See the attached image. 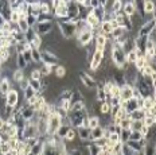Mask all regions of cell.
<instances>
[{
	"instance_id": "1",
	"label": "cell",
	"mask_w": 156,
	"mask_h": 155,
	"mask_svg": "<svg viewBox=\"0 0 156 155\" xmlns=\"http://www.w3.org/2000/svg\"><path fill=\"white\" fill-rule=\"evenodd\" d=\"M58 28H59V34L65 41H70L71 38H74L77 35V26L73 22H69L67 19H62L58 20Z\"/></svg>"
},
{
	"instance_id": "2",
	"label": "cell",
	"mask_w": 156,
	"mask_h": 155,
	"mask_svg": "<svg viewBox=\"0 0 156 155\" xmlns=\"http://www.w3.org/2000/svg\"><path fill=\"white\" fill-rule=\"evenodd\" d=\"M5 106H8V108H18V104H19V100H20V95H19V92L16 90L15 88H12L9 92L5 95Z\"/></svg>"
},
{
	"instance_id": "3",
	"label": "cell",
	"mask_w": 156,
	"mask_h": 155,
	"mask_svg": "<svg viewBox=\"0 0 156 155\" xmlns=\"http://www.w3.org/2000/svg\"><path fill=\"white\" fill-rule=\"evenodd\" d=\"M76 38H77V43H78V46L86 47V46H89V45L93 42V39H94V34H93V31H92V30H85V31H82V33L77 34V35H76Z\"/></svg>"
},
{
	"instance_id": "4",
	"label": "cell",
	"mask_w": 156,
	"mask_h": 155,
	"mask_svg": "<svg viewBox=\"0 0 156 155\" xmlns=\"http://www.w3.org/2000/svg\"><path fill=\"white\" fill-rule=\"evenodd\" d=\"M35 33H37L39 37H44V35H48L53 31V20H47V22H38L34 27Z\"/></svg>"
},
{
	"instance_id": "5",
	"label": "cell",
	"mask_w": 156,
	"mask_h": 155,
	"mask_svg": "<svg viewBox=\"0 0 156 155\" xmlns=\"http://www.w3.org/2000/svg\"><path fill=\"white\" fill-rule=\"evenodd\" d=\"M41 59H42V63L54 67V66L58 65V61H59V58L55 56V54L50 53V51H47V50H41Z\"/></svg>"
},
{
	"instance_id": "6",
	"label": "cell",
	"mask_w": 156,
	"mask_h": 155,
	"mask_svg": "<svg viewBox=\"0 0 156 155\" xmlns=\"http://www.w3.org/2000/svg\"><path fill=\"white\" fill-rule=\"evenodd\" d=\"M53 16L57 18L58 20H62V19H67V5L66 2H59V4L54 8L53 11Z\"/></svg>"
},
{
	"instance_id": "7",
	"label": "cell",
	"mask_w": 156,
	"mask_h": 155,
	"mask_svg": "<svg viewBox=\"0 0 156 155\" xmlns=\"http://www.w3.org/2000/svg\"><path fill=\"white\" fill-rule=\"evenodd\" d=\"M80 80L86 89H96L97 88L96 78H94L93 76H90L89 73H80Z\"/></svg>"
},
{
	"instance_id": "8",
	"label": "cell",
	"mask_w": 156,
	"mask_h": 155,
	"mask_svg": "<svg viewBox=\"0 0 156 155\" xmlns=\"http://www.w3.org/2000/svg\"><path fill=\"white\" fill-rule=\"evenodd\" d=\"M133 99V86L124 84L120 86V100L121 101H128V100Z\"/></svg>"
},
{
	"instance_id": "9",
	"label": "cell",
	"mask_w": 156,
	"mask_h": 155,
	"mask_svg": "<svg viewBox=\"0 0 156 155\" xmlns=\"http://www.w3.org/2000/svg\"><path fill=\"white\" fill-rule=\"evenodd\" d=\"M105 138V128H102L101 125H98V127L93 128V130H90V138H89V142H94L100 140V139Z\"/></svg>"
},
{
	"instance_id": "10",
	"label": "cell",
	"mask_w": 156,
	"mask_h": 155,
	"mask_svg": "<svg viewBox=\"0 0 156 155\" xmlns=\"http://www.w3.org/2000/svg\"><path fill=\"white\" fill-rule=\"evenodd\" d=\"M12 89V80L11 78H0V96L5 97V95Z\"/></svg>"
},
{
	"instance_id": "11",
	"label": "cell",
	"mask_w": 156,
	"mask_h": 155,
	"mask_svg": "<svg viewBox=\"0 0 156 155\" xmlns=\"http://www.w3.org/2000/svg\"><path fill=\"white\" fill-rule=\"evenodd\" d=\"M121 12L128 18L133 16V15L136 14V8H135V5H133V2H122Z\"/></svg>"
},
{
	"instance_id": "12",
	"label": "cell",
	"mask_w": 156,
	"mask_h": 155,
	"mask_svg": "<svg viewBox=\"0 0 156 155\" xmlns=\"http://www.w3.org/2000/svg\"><path fill=\"white\" fill-rule=\"evenodd\" d=\"M155 103H156L155 101V95H149V96H147V97H143V106H141V109L144 112H147L151 108H154Z\"/></svg>"
},
{
	"instance_id": "13",
	"label": "cell",
	"mask_w": 156,
	"mask_h": 155,
	"mask_svg": "<svg viewBox=\"0 0 156 155\" xmlns=\"http://www.w3.org/2000/svg\"><path fill=\"white\" fill-rule=\"evenodd\" d=\"M85 125L89 130H93V128L98 127L100 125V119L97 115H92V116H87L86 120H85Z\"/></svg>"
},
{
	"instance_id": "14",
	"label": "cell",
	"mask_w": 156,
	"mask_h": 155,
	"mask_svg": "<svg viewBox=\"0 0 156 155\" xmlns=\"http://www.w3.org/2000/svg\"><path fill=\"white\" fill-rule=\"evenodd\" d=\"M77 136L81 139V140H89L90 138V130L86 127V125H82V127L77 128Z\"/></svg>"
},
{
	"instance_id": "15",
	"label": "cell",
	"mask_w": 156,
	"mask_h": 155,
	"mask_svg": "<svg viewBox=\"0 0 156 155\" xmlns=\"http://www.w3.org/2000/svg\"><path fill=\"white\" fill-rule=\"evenodd\" d=\"M26 18H27V16H20L19 22L16 23V28H18L20 33H23V34H26L28 30H30V26H28L27 20H26Z\"/></svg>"
},
{
	"instance_id": "16",
	"label": "cell",
	"mask_w": 156,
	"mask_h": 155,
	"mask_svg": "<svg viewBox=\"0 0 156 155\" xmlns=\"http://www.w3.org/2000/svg\"><path fill=\"white\" fill-rule=\"evenodd\" d=\"M26 78V74H24V70H19V69H16L14 73H12V77H11V80H12V84H16L18 85L19 82L22 81V80H24Z\"/></svg>"
},
{
	"instance_id": "17",
	"label": "cell",
	"mask_w": 156,
	"mask_h": 155,
	"mask_svg": "<svg viewBox=\"0 0 156 155\" xmlns=\"http://www.w3.org/2000/svg\"><path fill=\"white\" fill-rule=\"evenodd\" d=\"M141 153H143V155H155L156 154L155 142H152V143H145L144 146H143Z\"/></svg>"
},
{
	"instance_id": "18",
	"label": "cell",
	"mask_w": 156,
	"mask_h": 155,
	"mask_svg": "<svg viewBox=\"0 0 156 155\" xmlns=\"http://www.w3.org/2000/svg\"><path fill=\"white\" fill-rule=\"evenodd\" d=\"M53 73L55 74L57 78H63V77H66V66L59 65V63H58L57 66H54V72Z\"/></svg>"
},
{
	"instance_id": "19",
	"label": "cell",
	"mask_w": 156,
	"mask_h": 155,
	"mask_svg": "<svg viewBox=\"0 0 156 155\" xmlns=\"http://www.w3.org/2000/svg\"><path fill=\"white\" fill-rule=\"evenodd\" d=\"M129 119L131 121H137V120H143L144 119V111L143 109H136L129 114Z\"/></svg>"
},
{
	"instance_id": "20",
	"label": "cell",
	"mask_w": 156,
	"mask_h": 155,
	"mask_svg": "<svg viewBox=\"0 0 156 155\" xmlns=\"http://www.w3.org/2000/svg\"><path fill=\"white\" fill-rule=\"evenodd\" d=\"M76 138H77V130L76 128H73V127H69V130H67L66 135H65L63 140L65 142H74L76 140Z\"/></svg>"
},
{
	"instance_id": "21",
	"label": "cell",
	"mask_w": 156,
	"mask_h": 155,
	"mask_svg": "<svg viewBox=\"0 0 156 155\" xmlns=\"http://www.w3.org/2000/svg\"><path fill=\"white\" fill-rule=\"evenodd\" d=\"M110 108H112V106L109 105L108 101H102V103H100L98 104V111H100V114L101 115H109L110 114Z\"/></svg>"
},
{
	"instance_id": "22",
	"label": "cell",
	"mask_w": 156,
	"mask_h": 155,
	"mask_svg": "<svg viewBox=\"0 0 156 155\" xmlns=\"http://www.w3.org/2000/svg\"><path fill=\"white\" fill-rule=\"evenodd\" d=\"M155 123H156V117L155 116H145L143 119V125H147L148 128H154L155 127Z\"/></svg>"
},
{
	"instance_id": "23",
	"label": "cell",
	"mask_w": 156,
	"mask_h": 155,
	"mask_svg": "<svg viewBox=\"0 0 156 155\" xmlns=\"http://www.w3.org/2000/svg\"><path fill=\"white\" fill-rule=\"evenodd\" d=\"M31 51V59L34 63H42L41 59V50L39 49H30Z\"/></svg>"
},
{
	"instance_id": "24",
	"label": "cell",
	"mask_w": 156,
	"mask_h": 155,
	"mask_svg": "<svg viewBox=\"0 0 156 155\" xmlns=\"http://www.w3.org/2000/svg\"><path fill=\"white\" fill-rule=\"evenodd\" d=\"M119 136H120V143L125 144L129 140V136H131V130H121Z\"/></svg>"
},
{
	"instance_id": "25",
	"label": "cell",
	"mask_w": 156,
	"mask_h": 155,
	"mask_svg": "<svg viewBox=\"0 0 156 155\" xmlns=\"http://www.w3.org/2000/svg\"><path fill=\"white\" fill-rule=\"evenodd\" d=\"M39 70H41L42 76L43 77H48L51 73L54 72V67L53 66H48V65H44V63H42L41 67H39Z\"/></svg>"
},
{
	"instance_id": "26",
	"label": "cell",
	"mask_w": 156,
	"mask_h": 155,
	"mask_svg": "<svg viewBox=\"0 0 156 155\" xmlns=\"http://www.w3.org/2000/svg\"><path fill=\"white\" fill-rule=\"evenodd\" d=\"M43 78V76H42V73H41V70L39 69H32L31 72H30V78L28 80H35V81H41V80Z\"/></svg>"
},
{
	"instance_id": "27",
	"label": "cell",
	"mask_w": 156,
	"mask_h": 155,
	"mask_svg": "<svg viewBox=\"0 0 156 155\" xmlns=\"http://www.w3.org/2000/svg\"><path fill=\"white\" fill-rule=\"evenodd\" d=\"M22 93H23V99H24V101H27V100H30L31 97H34V96L37 95V92H35V90L32 89V88H30V86H28L27 89H24Z\"/></svg>"
},
{
	"instance_id": "28",
	"label": "cell",
	"mask_w": 156,
	"mask_h": 155,
	"mask_svg": "<svg viewBox=\"0 0 156 155\" xmlns=\"http://www.w3.org/2000/svg\"><path fill=\"white\" fill-rule=\"evenodd\" d=\"M28 86L34 89L37 93L42 92V85H41V81H35V80H28Z\"/></svg>"
},
{
	"instance_id": "29",
	"label": "cell",
	"mask_w": 156,
	"mask_h": 155,
	"mask_svg": "<svg viewBox=\"0 0 156 155\" xmlns=\"http://www.w3.org/2000/svg\"><path fill=\"white\" fill-rule=\"evenodd\" d=\"M20 12L19 11H11V15H9V23H12L14 26H16V23L19 22V19H20Z\"/></svg>"
},
{
	"instance_id": "30",
	"label": "cell",
	"mask_w": 156,
	"mask_h": 155,
	"mask_svg": "<svg viewBox=\"0 0 156 155\" xmlns=\"http://www.w3.org/2000/svg\"><path fill=\"white\" fill-rule=\"evenodd\" d=\"M131 119H124V120H121L119 123V127L120 130H131Z\"/></svg>"
},
{
	"instance_id": "31",
	"label": "cell",
	"mask_w": 156,
	"mask_h": 155,
	"mask_svg": "<svg viewBox=\"0 0 156 155\" xmlns=\"http://www.w3.org/2000/svg\"><path fill=\"white\" fill-rule=\"evenodd\" d=\"M143 135L140 134L139 131H131V136H129V140H133V142H140L143 140Z\"/></svg>"
},
{
	"instance_id": "32",
	"label": "cell",
	"mask_w": 156,
	"mask_h": 155,
	"mask_svg": "<svg viewBox=\"0 0 156 155\" xmlns=\"http://www.w3.org/2000/svg\"><path fill=\"white\" fill-rule=\"evenodd\" d=\"M7 144H8L9 150H16V148H18V144H19V139L18 138H9Z\"/></svg>"
},
{
	"instance_id": "33",
	"label": "cell",
	"mask_w": 156,
	"mask_h": 155,
	"mask_svg": "<svg viewBox=\"0 0 156 155\" xmlns=\"http://www.w3.org/2000/svg\"><path fill=\"white\" fill-rule=\"evenodd\" d=\"M26 20H27V23H28V26H30L31 28H34L35 27V24L38 23V18H35L34 15H27V18H26Z\"/></svg>"
},
{
	"instance_id": "34",
	"label": "cell",
	"mask_w": 156,
	"mask_h": 155,
	"mask_svg": "<svg viewBox=\"0 0 156 155\" xmlns=\"http://www.w3.org/2000/svg\"><path fill=\"white\" fill-rule=\"evenodd\" d=\"M141 127H143V120H137V121L131 123V131H140Z\"/></svg>"
},
{
	"instance_id": "35",
	"label": "cell",
	"mask_w": 156,
	"mask_h": 155,
	"mask_svg": "<svg viewBox=\"0 0 156 155\" xmlns=\"http://www.w3.org/2000/svg\"><path fill=\"white\" fill-rule=\"evenodd\" d=\"M22 56H23L24 61L28 63V65H30V63L32 62V59H31V51H30V50H26V51H23V53H22Z\"/></svg>"
},
{
	"instance_id": "36",
	"label": "cell",
	"mask_w": 156,
	"mask_h": 155,
	"mask_svg": "<svg viewBox=\"0 0 156 155\" xmlns=\"http://www.w3.org/2000/svg\"><path fill=\"white\" fill-rule=\"evenodd\" d=\"M18 86H19V89H20L22 92H23L24 89H27V88H28V78H24V80H22V81L18 84Z\"/></svg>"
},
{
	"instance_id": "37",
	"label": "cell",
	"mask_w": 156,
	"mask_h": 155,
	"mask_svg": "<svg viewBox=\"0 0 156 155\" xmlns=\"http://www.w3.org/2000/svg\"><path fill=\"white\" fill-rule=\"evenodd\" d=\"M5 155H19V154H18V151H16V150H9Z\"/></svg>"
},
{
	"instance_id": "38",
	"label": "cell",
	"mask_w": 156,
	"mask_h": 155,
	"mask_svg": "<svg viewBox=\"0 0 156 155\" xmlns=\"http://www.w3.org/2000/svg\"><path fill=\"white\" fill-rule=\"evenodd\" d=\"M4 22H5V20H4V18H3V16H2V14H0V27L3 26V23H4Z\"/></svg>"
},
{
	"instance_id": "39",
	"label": "cell",
	"mask_w": 156,
	"mask_h": 155,
	"mask_svg": "<svg viewBox=\"0 0 156 155\" xmlns=\"http://www.w3.org/2000/svg\"><path fill=\"white\" fill-rule=\"evenodd\" d=\"M27 155H32V154H31V153H28V154H27Z\"/></svg>"
}]
</instances>
